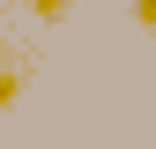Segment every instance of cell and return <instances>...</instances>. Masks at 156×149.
<instances>
[{
    "instance_id": "obj_2",
    "label": "cell",
    "mask_w": 156,
    "mask_h": 149,
    "mask_svg": "<svg viewBox=\"0 0 156 149\" xmlns=\"http://www.w3.org/2000/svg\"><path fill=\"white\" fill-rule=\"evenodd\" d=\"M134 23H141V30L156 37V0H134Z\"/></svg>"
},
{
    "instance_id": "obj_3",
    "label": "cell",
    "mask_w": 156,
    "mask_h": 149,
    "mask_svg": "<svg viewBox=\"0 0 156 149\" xmlns=\"http://www.w3.org/2000/svg\"><path fill=\"white\" fill-rule=\"evenodd\" d=\"M15 89H23V74H8V67H0V104H8Z\"/></svg>"
},
{
    "instance_id": "obj_1",
    "label": "cell",
    "mask_w": 156,
    "mask_h": 149,
    "mask_svg": "<svg viewBox=\"0 0 156 149\" xmlns=\"http://www.w3.org/2000/svg\"><path fill=\"white\" fill-rule=\"evenodd\" d=\"M67 8H74V0H30V15H37V23H60Z\"/></svg>"
}]
</instances>
